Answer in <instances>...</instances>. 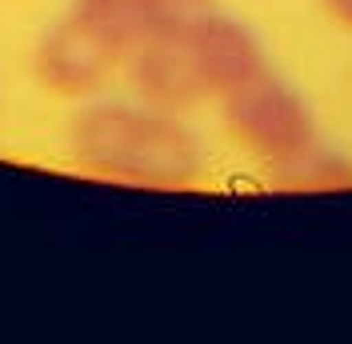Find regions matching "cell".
Returning a JSON list of instances; mask_svg holds the SVG:
<instances>
[{
  "label": "cell",
  "instance_id": "obj_1",
  "mask_svg": "<svg viewBox=\"0 0 352 344\" xmlns=\"http://www.w3.org/2000/svg\"><path fill=\"white\" fill-rule=\"evenodd\" d=\"M65 144L88 176L132 189H192L208 169V149L184 112L140 96H92L68 116Z\"/></svg>",
  "mask_w": 352,
  "mask_h": 344
},
{
  "label": "cell",
  "instance_id": "obj_2",
  "mask_svg": "<svg viewBox=\"0 0 352 344\" xmlns=\"http://www.w3.org/2000/svg\"><path fill=\"white\" fill-rule=\"evenodd\" d=\"M217 105L228 136L252 160H261L272 172V180H280L324 140L308 100L272 65L236 85L228 96H220Z\"/></svg>",
  "mask_w": 352,
  "mask_h": 344
},
{
  "label": "cell",
  "instance_id": "obj_3",
  "mask_svg": "<svg viewBox=\"0 0 352 344\" xmlns=\"http://www.w3.org/2000/svg\"><path fill=\"white\" fill-rule=\"evenodd\" d=\"M116 72H124V61L100 41L92 28L76 17H60L36 36L32 48V76L48 96L60 100H92L100 96Z\"/></svg>",
  "mask_w": 352,
  "mask_h": 344
},
{
  "label": "cell",
  "instance_id": "obj_4",
  "mask_svg": "<svg viewBox=\"0 0 352 344\" xmlns=\"http://www.w3.org/2000/svg\"><path fill=\"white\" fill-rule=\"evenodd\" d=\"M208 8H217V0H68V17L92 28L120 61Z\"/></svg>",
  "mask_w": 352,
  "mask_h": 344
},
{
  "label": "cell",
  "instance_id": "obj_5",
  "mask_svg": "<svg viewBox=\"0 0 352 344\" xmlns=\"http://www.w3.org/2000/svg\"><path fill=\"white\" fill-rule=\"evenodd\" d=\"M276 184H280V189H300V193L352 189V156L340 152L336 144H329V140H320V144L308 152L300 164H292Z\"/></svg>",
  "mask_w": 352,
  "mask_h": 344
},
{
  "label": "cell",
  "instance_id": "obj_6",
  "mask_svg": "<svg viewBox=\"0 0 352 344\" xmlns=\"http://www.w3.org/2000/svg\"><path fill=\"white\" fill-rule=\"evenodd\" d=\"M320 8H324L344 32H352V0H320Z\"/></svg>",
  "mask_w": 352,
  "mask_h": 344
}]
</instances>
